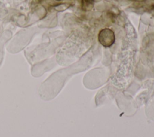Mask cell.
<instances>
[{
	"label": "cell",
	"instance_id": "6da1fadb",
	"mask_svg": "<svg viewBox=\"0 0 154 137\" xmlns=\"http://www.w3.org/2000/svg\"><path fill=\"white\" fill-rule=\"evenodd\" d=\"M8 13V11L4 0H0V17H5Z\"/></svg>",
	"mask_w": 154,
	"mask_h": 137
},
{
	"label": "cell",
	"instance_id": "7a4b0ae2",
	"mask_svg": "<svg viewBox=\"0 0 154 137\" xmlns=\"http://www.w3.org/2000/svg\"><path fill=\"white\" fill-rule=\"evenodd\" d=\"M3 43H0V65L2 62V59H3Z\"/></svg>",
	"mask_w": 154,
	"mask_h": 137
}]
</instances>
